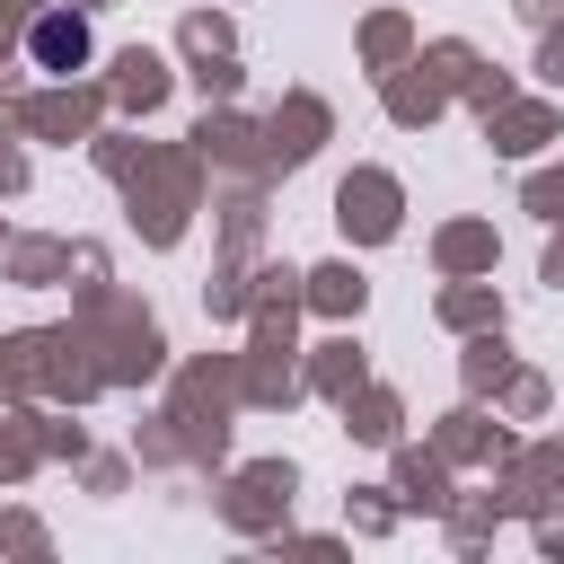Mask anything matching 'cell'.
I'll return each mask as SVG.
<instances>
[{"label": "cell", "instance_id": "1", "mask_svg": "<svg viewBox=\"0 0 564 564\" xmlns=\"http://www.w3.org/2000/svg\"><path fill=\"white\" fill-rule=\"evenodd\" d=\"M26 53H35L44 70H79V62H88V18H79V9H35Z\"/></svg>", "mask_w": 564, "mask_h": 564}]
</instances>
